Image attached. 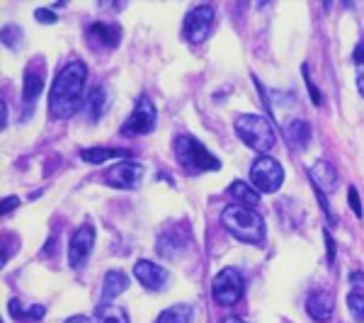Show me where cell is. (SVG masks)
I'll return each instance as SVG.
<instances>
[{
    "label": "cell",
    "mask_w": 364,
    "mask_h": 323,
    "mask_svg": "<svg viewBox=\"0 0 364 323\" xmlns=\"http://www.w3.org/2000/svg\"><path fill=\"white\" fill-rule=\"evenodd\" d=\"M85 80H88V66L83 61H71L59 75L49 93V115L54 120H69L83 104Z\"/></svg>",
    "instance_id": "1"
},
{
    "label": "cell",
    "mask_w": 364,
    "mask_h": 323,
    "mask_svg": "<svg viewBox=\"0 0 364 323\" xmlns=\"http://www.w3.org/2000/svg\"><path fill=\"white\" fill-rule=\"evenodd\" d=\"M221 224L243 243L260 246L265 241V219L253 207L246 204H228L221 212Z\"/></svg>",
    "instance_id": "2"
},
{
    "label": "cell",
    "mask_w": 364,
    "mask_h": 323,
    "mask_svg": "<svg viewBox=\"0 0 364 323\" xmlns=\"http://www.w3.org/2000/svg\"><path fill=\"white\" fill-rule=\"evenodd\" d=\"M175 156L182 163V168L190 170V173H194V175L221 168V160H219L209 149H204V146L190 134H180L175 139Z\"/></svg>",
    "instance_id": "3"
},
{
    "label": "cell",
    "mask_w": 364,
    "mask_h": 323,
    "mask_svg": "<svg viewBox=\"0 0 364 323\" xmlns=\"http://www.w3.org/2000/svg\"><path fill=\"white\" fill-rule=\"evenodd\" d=\"M236 134L248 149L257 151L260 156H265L277 144L275 129L262 115H241L236 120Z\"/></svg>",
    "instance_id": "4"
},
{
    "label": "cell",
    "mask_w": 364,
    "mask_h": 323,
    "mask_svg": "<svg viewBox=\"0 0 364 323\" xmlns=\"http://www.w3.org/2000/svg\"><path fill=\"white\" fill-rule=\"evenodd\" d=\"M251 183L255 185L257 192H277L284 183V170L270 156H260L255 163L251 165Z\"/></svg>",
    "instance_id": "5"
},
{
    "label": "cell",
    "mask_w": 364,
    "mask_h": 323,
    "mask_svg": "<svg viewBox=\"0 0 364 323\" xmlns=\"http://www.w3.org/2000/svg\"><path fill=\"white\" fill-rule=\"evenodd\" d=\"M212 292L217 304L221 306H233V304L241 302L243 297V277L236 268H224L221 273L214 277Z\"/></svg>",
    "instance_id": "6"
},
{
    "label": "cell",
    "mask_w": 364,
    "mask_h": 323,
    "mask_svg": "<svg viewBox=\"0 0 364 323\" xmlns=\"http://www.w3.org/2000/svg\"><path fill=\"white\" fill-rule=\"evenodd\" d=\"M156 120H158V112H156V104H153L151 98H138L136 107H134L131 117L127 120V124L122 127V134L124 136H143V134H151L156 129Z\"/></svg>",
    "instance_id": "7"
},
{
    "label": "cell",
    "mask_w": 364,
    "mask_h": 323,
    "mask_svg": "<svg viewBox=\"0 0 364 323\" xmlns=\"http://www.w3.org/2000/svg\"><path fill=\"white\" fill-rule=\"evenodd\" d=\"M214 25V8L212 6H197L185 15V25H182V35L185 39L199 44L209 37Z\"/></svg>",
    "instance_id": "8"
},
{
    "label": "cell",
    "mask_w": 364,
    "mask_h": 323,
    "mask_svg": "<svg viewBox=\"0 0 364 323\" xmlns=\"http://www.w3.org/2000/svg\"><path fill=\"white\" fill-rule=\"evenodd\" d=\"M143 175H146V168L141 163H131V160H124V163H117L114 168H109L104 173V183L114 190H134L141 185Z\"/></svg>",
    "instance_id": "9"
},
{
    "label": "cell",
    "mask_w": 364,
    "mask_h": 323,
    "mask_svg": "<svg viewBox=\"0 0 364 323\" xmlns=\"http://www.w3.org/2000/svg\"><path fill=\"white\" fill-rule=\"evenodd\" d=\"M93 246H95V226L88 221V224H83L78 231H75L73 239H71V243H69V265L71 268H80V265L88 260Z\"/></svg>",
    "instance_id": "10"
},
{
    "label": "cell",
    "mask_w": 364,
    "mask_h": 323,
    "mask_svg": "<svg viewBox=\"0 0 364 323\" xmlns=\"http://www.w3.org/2000/svg\"><path fill=\"white\" fill-rule=\"evenodd\" d=\"M134 275H136V279L141 282V287H146L148 292H158V289H163L167 282L165 268L156 265L153 260H138V263L134 265Z\"/></svg>",
    "instance_id": "11"
},
{
    "label": "cell",
    "mask_w": 364,
    "mask_h": 323,
    "mask_svg": "<svg viewBox=\"0 0 364 323\" xmlns=\"http://www.w3.org/2000/svg\"><path fill=\"white\" fill-rule=\"evenodd\" d=\"M44 88V64L35 61L32 66H27L25 71V83H22V100H25V107H32L37 102V98L42 95Z\"/></svg>",
    "instance_id": "12"
},
{
    "label": "cell",
    "mask_w": 364,
    "mask_h": 323,
    "mask_svg": "<svg viewBox=\"0 0 364 323\" xmlns=\"http://www.w3.org/2000/svg\"><path fill=\"white\" fill-rule=\"evenodd\" d=\"M306 311L313 321L318 323H328L330 316L335 311V299L330 292H311L306 299Z\"/></svg>",
    "instance_id": "13"
},
{
    "label": "cell",
    "mask_w": 364,
    "mask_h": 323,
    "mask_svg": "<svg viewBox=\"0 0 364 323\" xmlns=\"http://www.w3.org/2000/svg\"><path fill=\"white\" fill-rule=\"evenodd\" d=\"M311 180H313L316 190L323 194H330L338 185V170L328 163V160H316L311 165Z\"/></svg>",
    "instance_id": "14"
},
{
    "label": "cell",
    "mask_w": 364,
    "mask_h": 323,
    "mask_svg": "<svg viewBox=\"0 0 364 323\" xmlns=\"http://www.w3.org/2000/svg\"><path fill=\"white\" fill-rule=\"evenodd\" d=\"M127 287H129L127 275H124L122 270H109L102 282V299L104 302H112V299H117L122 292H127Z\"/></svg>",
    "instance_id": "15"
},
{
    "label": "cell",
    "mask_w": 364,
    "mask_h": 323,
    "mask_svg": "<svg viewBox=\"0 0 364 323\" xmlns=\"http://www.w3.org/2000/svg\"><path fill=\"white\" fill-rule=\"evenodd\" d=\"M284 134H286V141H289L291 146H296V149H304L306 144H309L311 139V127L306 120H294L289 122V124L284 127Z\"/></svg>",
    "instance_id": "16"
},
{
    "label": "cell",
    "mask_w": 364,
    "mask_h": 323,
    "mask_svg": "<svg viewBox=\"0 0 364 323\" xmlns=\"http://www.w3.org/2000/svg\"><path fill=\"white\" fill-rule=\"evenodd\" d=\"M156 323H194V308L190 304H175L165 308Z\"/></svg>",
    "instance_id": "17"
},
{
    "label": "cell",
    "mask_w": 364,
    "mask_h": 323,
    "mask_svg": "<svg viewBox=\"0 0 364 323\" xmlns=\"http://www.w3.org/2000/svg\"><path fill=\"white\" fill-rule=\"evenodd\" d=\"M228 194L236 199V204H246V207H255V204L260 202V194H257V190H253L251 185L243 183V180H236V183H231V187H228Z\"/></svg>",
    "instance_id": "18"
},
{
    "label": "cell",
    "mask_w": 364,
    "mask_h": 323,
    "mask_svg": "<svg viewBox=\"0 0 364 323\" xmlns=\"http://www.w3.org/2000/svg\"><path fill=\"white\" fill-rule=\"evenodd\" d=\"M83 160L85 163H93V165H98V163H104V160H112V158H129V151H124V149H85L83 154Z\"/></svg>",
    "instance_id": "19"
},
{
    "label": "cell",
    "mask_w": 364,
    "mask_h": 323,
    "mask_svg": "<svg viewBox=\"0 0 364 323\" xmlns=\"http://www.w3.org/2000/svg\"><path fill=\"white\" fill-rule=\"evenodd\" d=\"M104 107H107V95H104V88H93L88 95V102H85V112H88V117L93 122H100V117H102Z\"/></svg>",
    "instance_id": "20"
},
{
    "label": "cell",
    "mask_w": 364,
    "mask_h": 323,
    "mask_svg": "<svg viewBox=\"0 0 364 323\" xmlns=\"http://www.w3.org/2000/svg\"><path fill=\"white\" fill-rule=\"evenodd\" d=\"M90 35L98 37V39H102L104 44H109V46L119 44V30H117V27L104 25V22H95V25L90 27Z\"/></svg>",
    "instance_id": "21"
},
{
    "label": "cell",
    "mask_w": 364,
    "mask_h": 323,
    "mask_svg": "<svg viewBox=\"0 0 364 323\" xmlns=\"http://www.w3.org/2000/svg\"><path fill=\"white\" fill-rule=\"evenodd\" d=\"M98 323H129V316H127V311H124V308L107 304V306L100 308Z\"/></svg>",
    "instance_id": "22"
},
{
    "label": "cell",
    "mask_w": 364,
    "mask_h": 323,
    "mask_svg": "<svg viewBox=\"0 0 364 323\" xmlns=\"http://www.w3.org/2000/svg\"><path fill=\"white\" fill-rule=\"evenodd\" d=\"M347 308L352 311V318L364 323V294L362 292H349L347 294Z\"/></svg>",
    "instance_id": "23"
},
{
    "label": "cell",
    "mask_w": 364,
    "mask_h": 323,
    "mask_svg": "<svg viewBox=\"0 0 364 323\" xmlns=\"http://www.w3.org/2000/svg\"><path fill=\"white\" fill-rule=\"evenodd\" d=\"M22 39H25V35H22V30L17 25H10L3 30V44L8 46V49H20L22 46Z\"/></svg>",
    "instance_id": "24"
},
{
    "label": "cell",
    "mask_w": 364,
    "mask_h": 323,
    "mask_svg": "<svg viewBox=\"0 0 364 323\" xmlns=\"http://www.w3.org/2000/svg\"><path fill=\"white\" fill-rule=\"evenodd\" d=\"M354 66H357V90L364 98V41L354 49Z\"/></svg>",
    "instance_id": "25"
},
{
    "label": "cell",
    "mask_w": 364,
    "mask_h": 323,
    "mask_svg": "<svg viewBox=\"0 0 364 323\" xmlns=\"http://www.w3.org/2000/svg\"><path fill=\"white\" fill-rule=\"evenodd\" d=\"M304 78H306V88H309V93H311V100H313V104H320V93L316 90V85H313V80H311V75H309V66L304 64Z\"/></svg>",
    "instance_id": "26"
},
{
    "label": "cell",
    "mask_w": 364,
    "mask_h": 323,
    "mask_svg": "<svg viewBox=\"0 0 364 323\" xmlns=\"http://www.w3.org/2000/svg\"><path fill=\"white\" fill-rule=\"evenodd\" d=\"M347 202H349V209H352L357 216H362V202H359V194H357V190L354 187L347 190Z\"/></svg>",
    "instance_id": "27"
},
{
    "label": "cell",
    "mask_w": 364,
    "mask_h": 323,
    "mask_svg": "<svg viewBox=\"0 0 364 323\" xmlns=\"http://www.w3.org/2000/svg\"><path fill=\"white\" fill-rule=\"evenodd\" d=\"M35 17L39 22H44V25H54V22L59 20V17L54 15V10H49V8H39V10L35 12Z\"/></svg>",
    "instance_id": "28"
},
{
    "label": "cell",
    "mask_w": 364,
    "mask_h": 323,
    "mask_svg": "<svg viewBox=\"0 0 364 323\" xmlns=\"http://www.w3.org/2000/svg\"><path fill=\"white\" fill-rule=\"evenodd\" d=\"M17 207H20V199H17V197H6V199H3V214L15 212Z\"/></svg>",
    "instance_id": "29"
},
{
    "label": "cell",
    "mask_w": 364,
    "mask_h": 323,
    "mask_svg": "<svg viewBox=\"0 0 364 323\" xmlns=\"http://www.w3.org/2000/svg\"><path fill=\"white\" fill-rule=\"evenodd\" d=\"M325 246H328V263H333L335 260V241L330 234H325Z\"/></svg>",
    "instance_id": "30"
},
{
    "label": "cell",
    "mask_w": 364,
    "mask_h": 323,
    "mask_svg": "<svg viewBox=\"0 0 364 323\" xmlns=\"http://www.w3.org/2000/svg\"><path fill=\"white\" fill-rule=\"evenodd\" d=\"M8 308H10V313H12L15 318H22V306H20V302H17V299H10Z\"/></svg>",
    "instance_id": "31"
},
{
    "label": "cell",
    "mask_w": 364,
    "mask_h": 323,
    "mask_svg": "<svg viewBox=\"0 0 364 323\" xmlns=\"http://www.w3.org/2000/svg\"><path fill=\"white\" fill-rule=\"evenodd\" d=\"M66 323H93V318H88V316H71Z\"/></svg>",
    "instance_id": "32"
},
{
    "label": "cell",
    "mask_w": 364,
    "mask_h": 323,
    "mask_svg": "<svg viewBox=\"0 0 364 323\" xmlns=\"http://www.w3.org/2000/svg\"><path fill=\"white\" fill-rule=\"evenodd\" d=\"M32 318H42L44 316V306H32Z\"/></svg>",
    "instance_id": "33"
},
{
    "label": "cell",
    "mask_w": 364,
    "mask_h": 323,
    "mask_svg": "<svg viewBox=\"0 0 364 323\" xmlns=\"http://www.w3.org/2000/svg\"><path fill=\"white\" fill-rule=\"evenodd\" d=\"M0 110H3V129H6V127H8V104L0 102Z\"/></svg>",
    "instance_id": "34"
},
{
    "label": "cell",
    "mask_w": 364,
    "mask_h": 323,
    "mask_svg": "<svg viewBox=\"0 0 364 323\" xmlns=\"http://www.w3.org/2000/svg\"><path fill=\"white\" fill-rule=\"evenodd\" d=\"M221 323H246V321H241V318L231 316V318H226V321H221Z\"/></svg>",
    "instance_id": "35"
},
{
    "label": "cell",
    "mask_w": 364,
    "mask_h": 323,
    "mask_svg": "<svg viewBox=\"0 0 364 323\" xmlns=\"http://www.w3.org/2000/svg\"><path fill=\"white\" fill-rule=\"evenodd\" d=\"M352 282H362V273H354L352 275Z\"/></svg>",
    "instance_id": "36"
}]
</instances>
